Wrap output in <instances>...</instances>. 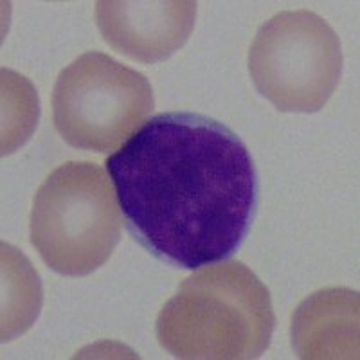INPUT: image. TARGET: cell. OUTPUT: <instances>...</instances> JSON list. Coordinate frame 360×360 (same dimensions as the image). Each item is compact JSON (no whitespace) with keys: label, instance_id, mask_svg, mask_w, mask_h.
Here are the masks:
<instances>
[{"label":"cell","instance_id":"4","mask_svg":"<svg viewBox=\"0 0 360 360\" xmlns=\"http://www.w3.org/2000/svg\"><path fill=\"white\" fill-rule=\"evenodd\" d=\"M249 72L278 110L314 114L323 110L342 76L340 40L315 13L281 11L254 37Z\"/></svg>","mask_w":360,"mask_h":360},{"label":"cell","instance_id":"5","mask_svg":"<svg viewBox=\"0 0 360 360\" xmlns=\"http://www.w3.org/2000/svg\"><path fill=\"white\" fill-rule=\"evenodd\" d=\"M152 110L153 90L146 76L98 51L76 58L54 85V127L79 150L112 152Z\"/></svg>","mask_w":360,"mask_h":360},{"label":"cell","instance_id":"6","mask_svg":"<svg viewBox=\"0 0 360 360\" xmlns=\"http://www.w3.org/2000/svg\"><path fill=\"white\" fill-rule=\"evenodd\" d=\"M197 20L193 0H99L96 24L112 49L141 63L168 60L191 37Z\"/></svg>","mask_w":360,"mask_h":360},{"label":"cell","instance_id":"7","mask_svg":"<svg viewBox=\"0 0 360 360\" xmlns=\"http://www.w3.org/2000/svg\"><path fill=\"white\" fill-rule=\"evenodd\" d=\"M359 294L326 288L299 304L292 317V344L301 359L355 356Z\"/></svg>","mask_w":360,"mask_h":360},{"label":"cell","instance_id":"2","mask_svg":"<svg viewBox=\"0 0 360 360\" xmlns=\"http://www.w3.org/2000/svg\"><path fill=\"white\" fill-rule=\"evenodd\" d=\"M276 328L269 288L242 262L205 266L179 285L155 323L159 344L179 359H258Z\"/></svg>","mask_w":360,"mask_h":360},{"label":"cell","instance_id":"3","mask_svg":"<svg viewBox=\"0 0 360 360\" xmlns=\"http://www.w3.org/2000/svg\"><path fill=\"white\" fill-rule=\"evenodd\" d=\"M123 217L114 184L94 162H65L34 195L31 242L54 272L79 278L112 256Z\"/></svg>","mask_w":360,"mask_h":360},{"label":"cell","instance_id":"1","mask_svg":"<svg viewBox=\"0 0 360 360\" xmlns=\"http://www.w3.org/2000/svg\"><path fill=\"white\" fill-rule=\"evenodd\" d=\"M131 236L160 262L197 270L242 247L259 198L238 134L207 115L160 112L105 162Z\"/></svg>","mask_w":360,"mask_h":360}]
</instances>
